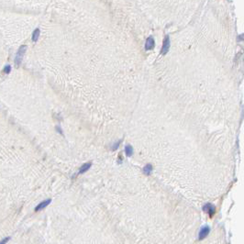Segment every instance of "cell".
Segmentation results:
<instances>
[{"mask_svg": "<svg viewBox=\"0 0 244 244\" xmlns=\"http://www.w3.org/2000/svg\"><path fill=\"white\" fill-rule=\"evenodd\" d=\"M26 51H27V46L26 45H21L19 49H18V52H17V55H16V57H15V60H14V62H15V65L18 67V66L20 65V63H21V62H22V59H23V56L25 52H26Z\"/></svg>", "mask_w": 244, "mask_h": 244, "instance_id": "1", "label": "cell"}, {"mask_svg": "<svg viewBox=\"0 0 244 244\" xmlns=\"http://www.w3.org/2000/svg\"><path fill=\"white\" fill-rule=\"evenodd\" d=\"M203 210H204V212H206L207 214H208L210 217H212L213 215L215 214V212H216V208H215V206H213L212 204H206L204 207H203Z\"/></svg>", "mask_w": 244, "mask_h": 244, "instance_id": "2", "label": "cell"}, {"mask_svg": "<svg viewBox=\"0 0 244 244\" xmlns=\"http://www.w3.org/2000/svg\"><path fill=\"white\" fill-rule=\"evenodd\" d=\"M210 232V228H209V227L208 226H205L201 228V229H200V231H199V234H198V239L201 240L203 239H205L208 235L209 234Z\"/></svg>", "mask_w": 244, "mask_h": 244, "instance_id": "3", "label": "cell"}, {"mask_svg": "<svg viewBox=\"0 0 244 244\" xmlns=\"http://www.w3.org/2000/svg\"><path fill=\"white\" fill-rule=\"evenodd\" d=\"M52 202V200L51 199H47V200H44V201H42V203H40L37 207H36L35 208V211H40V210H42V209L45 208H47L48 206L51 204Z\"/></svg>", "mask_w": 244, "mask_h": 244, "instance_id": "4", "label": "cell"}, {"mask_svg": "<svg viewBox=\"0 0 244 244\" xmlns=\"http://www.w3.org/2000/svg\"><path fill=\"white\" fill-rule=\"evenodd\" d=\"M169 48H170V40H169V37H166V39L164 40L163 42V46H162V54H166L167 52L169 51Z\"/></svg>", "mask_w": 244, "mask_h": 244, "instance_id": "5", "label": "cell"}, {"mask_svg": "<svg viewBox=\"0 0 244 244\" xmlns=\"http://www.w3.org/2000/svg\"><path fill=\"white\" fill-rule=\"evenodd\" d=\"M153 47H154V40H153L151 37H150V38L147 39V41H146L145 48H146L147 51H149V50H151Z\"/></svg>", "mask_w": 244, "mask_h": 244, "instance_id": "6", "label": "cell"}, {"mask_svg": "<svg viewBox=\"0 0 244 244\" xmlns=\"http://www.w3.org/2000/svg\"><path fill=\"white\" fill-rule=\"evenodd\" d=\"M90 167H91V162L83 163V165H82L81 168L79 169V173H78V174H81V173H85L87 170H89Z\"/></svg>", "mask_w": 244, "mask_h": 244, "instance_id": "7", "label": "cell"}, {"mask_svg": "<svg viewBox=\"0 0 244 244\" xmlns=\"http://www.w3.org/2000/svg\"><path fill=\"white\" fill-rule=\"evenodd\" d=\"M40 33H41L40 29H36V30L33 31V33H32V42H38L39 37H40Z\"/></svg>", "mask_w": 244, "mask_h": 244, "instance_id": "8", "label": "cell"}, {"mask_svg": "<svg viewBox=\"0 0 244 244\" xmlns=\"http://www.w3.org/2000/svg\"><path fill=\"white\" fill-rule=\"evenodd\" d=\"M152 172V165L151 164H147L146 166L143 168V173L145 175H150Z\"/></svg>", "mask_w": 244, "mask_h": 244, "instance_id": "9", "label": "cell"}, {"mask_svg": "<svg viewBox=\"0 0 244 244\" xmlns=\"http://www.w3.org/2000/svg\"><path fill=\"white\" fill-rule=\"evenodd\" d=\"M125 152L127 156H132L133 154V148L130 145H127L125 147Z\"/></svg>", "mask_w": 244, "mask_h": 244, "instance_id": "10", "label": "cell"}, {"mask_svg": "<svg viewBox=\"0 0 244 244\" xmlns=\"http://www.w3.org/2000/svg\"><path fill=\"white\" fill-rule=\"evenodd\" d=\"M10 72H11V65H9V64H6L3 68V73H9Z\"/></svg>", "mask_w": 244, "mask_h": 244, "instance_id": "11", "label": "cell"}, {"mask_svg": "<svg viewBox=\"0 0 244 244\" xmlns=\"http://www.w3.org/2000/svg\"><path fill=\"white\" fill-rule=\"evenodd\" d=\"M10 239V238L9 237H6V238H5V239H3L2 240H0V244H6L7 243V241Z\"/></svg>", "mask_w": 244, "mask_h": 244, "instance_id": "12", "label": "cell"}, {"mask_svg": "<svg viewBox=\"0 0 244 244\" xmlns=\"http://www.w3.org/2000/svg\"><path fill=\"white\" fill-rule=\"evenodd\" d=\"M119 144H120V140L119 141H118L117 143H115L113 146H112V150H117L118 148H119Z\"/></svg>", "mask_w": 244, "mask_h": 244, "instance_id": "13", "label": "cell"}]
</instances>
